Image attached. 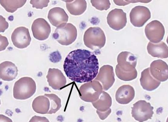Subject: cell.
Returning <instances> with one entry per match:
<instances>
[{
	"instance_id": "6da1fadb",
	"label": "cell",
	"mask_w": 168,
	"mask_h": 122,
	"mask_svg": "<svg viewBox=\"0 0 168 122\" xmlns=\"http://www.w3.org/2000/svg\"><path fill=\"white\" fill-rule=\"evenodd\" d=\"M63 67L66 74L71 80L80 83H87L96 77L99 63L97 58L92 52L77 49L67 55Z\"/></svg>"
},
{
	"instance_id": "7a4b0ae2",
	"label": "cell",
	"mask_w": 168,
	"mask_h": 122,
	"mask_svg": "<svg viewBox=\"0 0 168 122\" xmlns=\"http://www.w3.org/2000/svg\"><path fill=\"white\" fill-rule=\"evenodd\" d=\"M118 64L115 72L124 78H128L137 73L135 69L137 63L135 56L129 52L120 53L117 58Z\"/></svg>"
},
{
	"instance_id": "3957f363",
	"label": "cell",
	"mask_w": 168,
	"mask_h": 122,
	"mask_svg": "<svg viewBox=\"0 0 168 122\" xmlns=\"http://www.w3.org/2000/svg\"><path fill=\"white\" fill-rule=\"evenodd\" d=\"M36 90L35 83L32 78L22 77L15 83L13 89V96L17 100H26L32 96Z\"/></svg>"
},
{
	"instance_id": "277c9868",
	"label": "cell",
	"mask_w": 168,
	"mask_h": 122,
	"mask_svg": "<svg viewBox=\"0 0 168 122\" xmlns=\"http://www.w3.org/2000/svg\"><path fill=\"white\" fill-rule=\"evenodd\" d=\"M83 41L86 46L94 50L100 49L104 46L106 38L104 32L100 28L90 27L85 32Z\"/></svg>"
},
{
	"instance_id": "5b68a950",
	"label": "cell",
	"mask_w": 168,
	"mask_h": 122,
	"mask_svg": "<svg viewBox=\"0 0 168 122\" xmlns=\"http://www.w3.org/2000/svg\"><path fill=\"white\" fill-rule=\"evenodd\" d=\"M77 34L76 27L71 23H66L57 27L52 36L61 45L68 46L75 41Z\"/></svg>"
},
{
	"instance_id": "8992f818",
	"label": "cell",
	"mask_w": 168,
	"mask_h": 122,
	"mask_svg": "<svg viewBox=\"0 0 168 122\" xmlns=\"http://www.w3.org/2000/svg\"><path fill=\"white\" fill-rule=\"evenodd\" d=\"M132 117L136 120L143 122L151 119L154 113L153 107L144 100H140L133 104L132 107Z\"/></svg>"
},
{
	"instance_id": "52a82bcc",
	"label": "cell",
	"mask_w": 168,
	"mask_h": 122,
	"mask_svg": "<svg viewBox=\"0 0 168 122\" xmlns=\"http://www.w3.org/2000/svg\"><path fill=\"white\" fill-rule=\"evenodd\" d=\"M103 88L99 82L96 80L86 83L80 87V97L83 100H96L102 92Z\"/></svg>"
},
{
	"instance_id": "ba28073f",
	"label": "cell",
	"mask_w": 168,
	"mask_h": 122,
	"mask_svg": "<svg viewBox=\"0 0 168 122\" xmlns=\"http://www.w3.org/2000/svg\"><path fill=\"white\" fill-rule=\"evenodd\" d=\"M145 32L146 37L150 42L157 43L163 39L165 34V29L160 22L154 20L146 25Z\"/></svg>"
},
{
	"instance_id": "9c48e42d",
	"label": "cell",
	"mask_w": 168,
	"mask_h": 122,
	"mask_svg": "<svg viewBox=\"0 0 168 122\" xmlns=\"http://www.w3.org/2000/svg\"><path fill=\"white\" fill-rule=\"evenodd\" d=\"M131 23L134 26L141 27L151 18V13L146 7L139 5L133 8L129 14Z\"/></svg>"
},
{
	"instance_id": "30bf717a",
	"label": "cell",
	"mask_w": 168,
	"mask_h": 122,
	"mask_svg": "<svg viewBox=\"0 0 168 122\" xmlns=\"http://www.w3.org/2000/svg\"><path fill=\"white\" fill-rule=\"evenodd\" d=\"M107 20L108 24L111 28L119 30L126 25L127 22L126 14L123 9L115 8L109 12Z\"/></svg>"
},
{
	"instance_id": "8fae6325",
	"label": "cell",
	"mask_w": 168,
	"mask_h": 122,
	"mask_svg": "<svg viewBox=\"0 0 168 122\" xmlns=\"http://www.w3.org/2000/svg\"><path fill=\"white\" fill-rule=\"evenodd\" d=\"M11 38L14 46L21 49L27 47L31 40L29 29L23 26L16 28L12 33Z\"/></svg>"
},
{
	"instance_id": "7c38bea8",
	"label": "cell",
	"mask_w": 168,
	"mask_h": 122,
	"mask_svg": "<svg viewBox=\"0 0 168 122\" xmlns=\"http://www.w3.org/2000/svg\"><path fill=\"white\" fill-rule=\"evenodd\" d=\"M34 37L39 40L47 39L51 32V27L49 23L44 19L39 18L33 22L31 27Z\"/></svg>"
},
{
	"instance_id": "4fadbf2b",
	"label": "cell",
	"mask_w": 168,
	"mask_h": 122,
	"mask_svg": "<svg viewBox=\"0 0 168 122\" xmlns=\"http://www.w3.org/2000/svg\"><path fill=\"white\" fill-rule=\"evenodd\" d=\"M94 80L100 82L103 89L107 90L112 86L115 80L113 67L108 65H103L100 68Z\"/></svg>"
},
{
	"instance_id": "5bb4252c",
	"label": "cell",
	"mask_w": 168,
	"mask_h": 122,
	"mask_svg": "<svg viewBox=\"0 0 168 122\" xmlns=\"http://www.w3.org/2000/svg\"><path fill=\"white\" fill-rule=\"evenodd\" d=\"M46 77L49 85L54 90H61L66 85V78L58 69L49 68Z\"/></svg>"
},
{
	"instance_id": "9a60e30c",
	"label": "cell",
	"mask_w": 168,
	"mask_h": 122,
	"mask_svg": "<svg viewBox=\"0 0 168 122\" xmlns=\"http://www.w3.org/2000/svg\"><path fill=\"white\" fill-rule=\"evenodd\" d=\"M150 70L152 76L161 81L166 80L168 78V66L166 63L161 59L153 61L151 63Z\"/></svg>"
},
{
	"instance_id": "2e32d148",
	"label": "cell",
	"mask_w": 168,
	"mask_h": 122,
	"mask_svg": "<svg viewBox=\"0 0 168 122\" xmlns=\"http://www.w3.org/2000/svg\"><path fill=\"white\" fill-rule=\"evenodd\" d=\"M48 18L52 25L57 27L66 23L69 17L63 9L59 7H55L49 10Z\"/></svg>"
},
{
	"instance_id": "e0dca14e",
	"label": "cell",
	"mask_w": 168,
	"mask_h": 122,
	"mask_svg": "<svg viewBox=\"0 0 168 122\" xmlns=\"http://www.w3.org/2000/svg\"><path fill=\"white\" fill-rule=\"evenodd\" d=\"M135 95V90L132 86L129 85H124L118 89L115 97L119 103L125 104L130 102L133 99Z\"/></svg>"
},
{
	"instance_id": "ac0fdd59",
	"label": "cell",
	"mask_w": 168,
	"mask_h": 122,
	"mask_svg": "<svg viewBox=\"0 0 168 122\" xmlns=\"http://www.w3.org/2000/svg\"><path fill=\"white\" fill-rule=\"evenodd\" d=\"M18 71L17 67L10 61H5L0 64V77L3 80H13L17 76Z\"/></svg>"
},
{
	"instance_id": "d6986e66",
	"label": "cell",
	"mask_w": 168,
	"mask_h": 122,
	"mask_svg": "<svg viewBox=\"0 0 168 122\" xmlns=\"http://www.w3.org/2000/svg\"><path fill=\"white\" fill-rule=\"evenodd\" d=\"M140 81L143 88L148 91L155 90L159 86L161 83L152 76L150 68H146L142 71Z\"/></svg>"
},
{
	"instance_id": "ffe728a7",
	"label": "cell",
	"mask_w": 168,
	"mask_h": 122,
	"mask_svg": "<svg viewBox=\"0 0 168 122\" xmlns=\"http://www.w3.org/2000/svg\"><path fill=\"white\" fill-rule=\"evenodd\" d=\"M148 53L153 57L166 58L168 57V48L163 42L157 43L149 42L147 46Z\"/></svg>"
},
{
	"instance_id": "44dd1931",
	"label": "cell",
	"mask_w": 168,
	"mask_h": 122,
	"mask_svg": "<svg viewBox=\"0 0 168 122\" xmlns=\"http://www.w3.org/2000/svg\"><path fill=\"white\" fill-rule=\"evenodd\" d=\"M32 107L33 110L36 113L48 114L50 107L49 100L45 95L39 96L34 100Z\"/></svg>"
},
{
	"instance_id": "7402d4cb",
	"label": "cell",
	"mask_w": 168,
	"mask_h": 122,
	"mask_svg": "<svg viewBox=\"0 0 168 122\" xmlns=\"http://www.w3.org/2000/svg\"><path fill=\"white\" fill-rule=\"evenodd\" d=\"M66 2V7L72 15H80L85 11L87 7V3L85 0L64 1Z\"/></svg>"
},
{
	"instance_id": "603a6c76",
	"label": "cell",
	"mask_w": 168,
	"mask_h": 122,
	"mask_svg": "<svg viewBox=\"0 0 168 122\" xmlns=\"http://www.w3.org/2000/svg\"><path fill=\"white\" fill-rule=\"evenodd\" d=\"M26 2V0H0V3L7 12L13 13L23 6Z\"/></svg>"
},
{
	"instance_id": "cb8c5ba5",
	"label": "cell",
	"mask_w": 168,
	"mask_h": 122,
	"mask_svg": "<svg viewBox=\"0 0 168 122\" xmlns=\"http://www.w3.org/2000/svg\"><path fill=\"white\" fill-rule=\"evenodd\" d=\"M99 98V106L96 108L104 112H105L106 110L108 111L111 110L109 109L111 105L112 99L111 97L108 93L105 91H102Z\"/></svg>"
},
{
	"instance_id": "d4e9b609",
	"label": "cell",
	"mask_w": 168,
	"mask_h": 122,
	"mask_svg": "<svg viewBox=\"0 0 168 122\" xmlns=\"http://www.w3.org/2000/svg\"><path fill=\"white\" fill-rule=\"evenodd\" d=\"M44 95L47 96L50 100V107L48 114L55 113L61 107V99L55 94H45Z\"/></svg>"
},
{
	"instance_id": "484cf974",
	"label": "cell",
	"mask_w": 168,
	"mask_h": 122,
	"mask_svg": "<svg viewBox=\"0 0 168 122\" xmlns=\"http://www.w3.org/2000/svg\"><path fill=\"white\" fill-rule=\"evenodd\" d=\"M90 2L93 6L100 11L107 10L111 5L109 0H91Z\"/></svg>"
},
{
	"instance_id": "4316f807",
	"label": "cell",
	"mask_w": 168,
	"mask_h": 122,
	"mask_svg": "<svg viewBox=\"0 0 168 122\" xmlns=\"http://www.w3.org/2000/svg\"><path fill=\"white\" fill-rule=\"evenodd\" d=\"M49 2V0H31L30 3L32 5L33 8L42 9L47 7Z\"/></svg>"
},
{
	"instance_id": "83f0119b",
	"label": "cell",
	"mask_w": 168,
	"mask_h": 122,
	"mask_svg": "<svg viewBox=\"0 0 168 122\" xmlns=\"http://www.w3.org/2000/svg\"><path fill=\"white\" fill-rule=\"evenodd\" d=\"M151 1V0H113L115 4L119 6H124L131 3H135L139 2L148 3Z\"/></svg>"
},
{
	"instance_id": "f1b7e54d",
	"label": "cell",
	"mask_w": 168,
	"mask_h": 122,
	"mask_svg": "<svg viewBox=\"0 0 168 122\" xmlns=\"http://www.w3.org/2000/svg\"><path fill=\"white\" fill-rule=\"evenodd\" d=\"M0 35V51L5 50L8 44L7 38L5 36Z\"/></svg>"
},
{
	"instance_id": "f546056e",
	"label": "cell",
	"mask_w": 168,
	"mask_h": 122,
	"mask_svg": "<svg viewBox=\"0 0 168 122\" xmlns=\"http://www.w3.org/2000/svg\"><path fill=\"white\" fill-rule=\"evenodd\" d=\"M8 23L5 18L0 15V32H4L8 28Z\"/></svg>"
},
{
	"instance_id": "4dcf8cb0",
	"label": "cell",
	"mask_w": 168,
	"mask_h": 122,
	"mask_svg": "<svg viewBox=\"0 0 168 122\" xmlns=\"http://www.w3.org/2000/svg\"><path fill=\"white\" fill-rule=\"evenodd\" d=\"M29 122H49L48 120L44 117L34 116L29 121Z\"/></svg>"
}]
</instances>
